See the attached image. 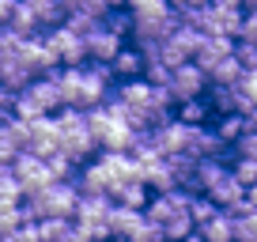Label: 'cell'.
Here are the masks:
<instances>
[{
  "mask_svg": "<svg viewBox=\"0 0 257 242\" xmlns=\"http://www.w3.org/2000/svg\"><path fill=\"white\" fill-rule=\"evenodd\" d=\"M231 170H234V178H238L242 186H253V182H257V159H246V155H238V159L231 163Z\"/></svg>",
  "mask_w": 257,
  "mask_h": 242,
  "instance_id": "obj_36",
  "label": "cell"
},
{
  "mask_svg": "<svg viewBox=\"0 0 257 242\" xmlns=\"http://www.w3.org/2000/svg\"><path fill=\"white\" fill-rule=\"evenodd\" d=\"M0 242H42L38 219H27V223L16 227V231H4V234H0Z\"/></svg>",
  "mask_w": 257,
  "mask_h": 242,
  "instance_id": "obj_34",
  "label": "cell"
},
{
  "mask_svg": "<svg viewBox=\"0 0 257 242\" xmlns=\"http://www.w3.org/2000/svg\"><path fill=\"white\" fill-rule=\"evenodd\" d=\"M238 95H242V113L257 110V72H242V80H238Z\"/></svg>",
  "mask_w": 257,
  "mask_h": 242,
  "instance_id": "obj_31",
  "label": "cell"
},
{
  "mask_svg": "<svg viewBox=\"0 0 257 242\" xmlns=\"http://www.w3.org/2000/svg\"><path fill=\"white\" fill-rule=\"evenodd\" d=\"M102 23H106V31H113L117 38H125V42L133 38V31H137V19H133V12H128V8H110L102 16Z\"/></svg>",
  "mask_w": 257,
  "mask_h": 242,
  "instance_id": "obj_24",
  "label": "cell"
},
{
  "mask_svg": "<svg viewBox=\"0 0 257 242\" xmlns=\"http://www.w3.org/2000/svg\"><path fill=\"white\" fill-rule=\"evenodd\" d=\"M212 113H242V95H238V83H208L204 91Z\"/></svg>",
  "mask_w": 257,
  "mask_h": 242,
  "instance_id": "obj_11",
  "label": "cell"
},
{
  "mask_svg": "<svg viewBox=\"0 0 257 242\" xmlns=\"http://www.w3.org/2000/svg\"><path fill=\"white\" fill-rule=\"evenodd\" d=\"M4 129H8V137L16 140L19 148L31 144V121H27V117H19V113H4Z\"/></svg>",
  "mask_w": 257,
  "mask_h": 242,
  "instance_id": "obj_29",
  "label": "cell"
},
{
  "mask_svg": "<svg viewBox=\"0 0 257 242\" xmlns=\"http://www.w3.org/2000/svg\"><path fill=\"white\" fill-rule=\"evenodd\" d=\"M16 95H19V91H12L8 83L0 80V113H12V106H16Z\"/></svg>",
  "mask_w": 257,
  "mask_h": 242,
  "instance_id": "obj_42",
  "label": "cell"
},
{
  "mask_svg": "<svg viewBox=\"0 0 257 242\" xmlns=\"http://www.w3.org/2000/svg\"><path fill=\"white\" fill-rule=\"evenodd\" d=\"M117 95L125 98L128 106L148 110V102H152V80H148V76H137V80H117Z\"/></svg>",
  "mask_w": 257,
  "mask_h": 242,
  "instance_id": "obj_16",
  "label": "cell"
},
{
  "mask_svg": "<svg viewBox=\"0 0 257 242\" xmlns=\"http://www.w3.org/2000/svg\"><path fill=\"white\" fill-rule=\"evenodd\" d=\"M64 8L68 12H83V16H91V19H102L106 12V0H64Z\"/></svg>",
  "mask_w": 257,
  "mask_h": 242,
  "instance_id": "obj_35",
  "label": "cell"
},
{
  "mask_svg": "<svg viewBox=\"0 0 257 242\" xmlns=\"http://www.w3.org/2000/svg\"><path fill=\"white\" fill-rule=\"evenodd\" d=\"M8 201H23V182L16 178L12 167H4L0 170V204H8Z\"/></svg>",
  "mask_w": 257,
  "mask_h": 242,
  "instance_id": "obj_28",
  "label": "cell"
},
{
  "mask_svg": "<svg viewBox=\"0 0 257 242\" xmlns=\"http://www.w3.org/2000/svg\"><path fill=\"white\" fill-rule=\"evenodd\" d=\"M46 42L57 49V57H61V65H87V42H83V34L68 31V27H49L46 31Z\"/></svg>",
  "mask_w": 257,
  "mask_h": 242,
  "instance_id": "obj_4",
  "label": "cell"
},
{
  "mask_svg": "<svg viewBox=\"0 0 257 242\" xmlns=\"http://www.w3.org/2000/svg\"><path fill=\"white\" fill-rule=\"evenodd\" d=\"M208 197L219 204V208H234L238 201H246V186L234 178V170H227L219 182H212V186H208Z\"/></svg>",
  "mask_w": 257,
  "mask_h": 242,
  "instance_id": "obj_13",
  "label": "cell"
},
{
  "mask_svg": "<svg viewBox=\"0 0 257 242\" xmlns=\"http://www.w3.org/2000/svg\"><path fill=\"white\" fill-rule=\"evenodd\" d=\"M227 212L234 216V242H257V208H249L246 201H238Z\"/></svg>",
  "mask_w": 257,
  "mask_h": 242,
  "instance_id": "obj_15",
  "label": "cell"
},
{
  "mask_svg": "<svg viewBox=\"0 0 257 242\" xmlns=\"http://www.w3.org/2000/svg\"><path fill=\"white\" fill-rule=\"evenodd\" d=\"M189 212H193V223L201 227V223H208V219L219 212V204L212 201L208 193H193V204H189Z\"/></svg>",
  "mask_w": 257,
  "mask_h": 242,
  "instance_id": "obj_30",
  "label": "cell"
},
{
  "mask_svg": "<svg viewBox=\"0 0 257 242\" xmlns=\"http://www.w3.org/2000/svg\"><path fill=\"white\" fill-rule=\"evenodd\" d=\"M242 72H246V68H242V61H238L234 53H227L223 61H219V65L208 72V80H212V83H238Z\"/></svg>",
  "mask_w": 257,
  "mask_h": 242,
  "instance_id": "obj_26",
  "label": "cell"
},
{
  "mask_svg": "<svg viewBox=\"0 0 257 242\" xmlns=\"http://www.w3.org/2000/svg\"><path fill=\"white\" fill-rule=\"evenodd\" d=\"M246 204H249V208H257V182H253V186H246Z\"/></svg>",
  "mask_w": 257,
  "mask_h": 242,
  "instance_id": "obj_44",
  "label": "cell"
},
{
  "mask_svg": "<svg viewBox=\"0 0 257 242\" xmlns=\"http://www.w3.org/2000/svg\"><path fill=\"white\" fill-rule=\"evenodd\" d=\"M201 4H208V0H170V8H174V12H185V8H201Z\"/></svg>",
  "mask_w": 257,
  "mask_h": 242,
  "instance_id": "obj_43",
  "label": "cell"
},
{
  "mask_svg": "<svg viewBox=\"0 0 257 242\" xmlns=\"http://www.w3.org/2000/svg\"><path fill=\"white\" fill-rule=\"evenodd\" d=\"M110 68H113V76H117V80H137V76H144L148 57H144V49L133 42V46H121V49H117V57L110 61Z\"/></svg>",
  "mask_w": 257,
  "mask_h": 242,
  "instance_id": "obj_10",
  "label": "cell"
},
{
  "mask_svg": "<svg viewBox=\"0 0 257 242\" xmlns=\"http://www.w3.org/2000/svg\"><path fill=\"white\" fill-rule=\"evenodd\" d=\"M4 27H12L19 38H34V34L46 31V27L38 23V16L31 12V4H27V0H19V4H16V12H12V19H8Z\"/></svg>",
  "mask_w": 257,
  "mask_h": 242,
  "instance_id": "obj_18",
  "label": "cell"
},
{
  "mask_svg": "<svg viewBox=\"0 0 257 242\" xmlns=\"http://www.w3.org/2000/svg\"><path fill=\"white\" fill-rule=\"evenodd\" d=\"M12 113H19V117H27V121H34V117H42V113H46V110H42V106L38 102H34V98H31V91H19V95H16V106H12Z\"/></svg>",
  "mask_w": 257,
  "mask_h": 242,
  "instance_id": "obj_33",
  "label": "cell"
},
{
  "mask_svg": "<svg viewBox=\"0 0 257 242\" xmlns=\"http://www.w3.org/2000/svg\"><path fill=\"white\" fill-rule=\"evenodd\" d=\"M159 61H163V65H170V68H178V65H185V61H193V57L185 53V49L178 46L174 38H163V46H159Z\"/></svg>",
  "mask_w": 257,
  "mask_h": 242,
  "instance_id": "obj_32",
  "label": "cell"
},
{
  "mask_svg": "<svg viewBox=\"0 0 257 242\" xmlns=\"http://www.w3.org/2000/svg\"><path fill=\"white\" fill-rule=\"evenodd\" d=\"M174 212H185V208H178L174 204V197H170V189L167 193H152V201H148V208H144V216L152 219V223H167L170 216H174Z\"/></svg>",
  "mask_w": 257,
  "mask_h": 242,
  "instance_id": "obj_22",
  "label": "cell"
},
{
  "mask_svg": "<svg viewBox=\"0 0 257 242\" xmlns=\"http://www.w3.org/2000/svg\"><path fill=\"white\" fill-rule=\"evenodd\" d=\"M178 117L182 121H189V125H208L212 117H216V113H212V106H208V98H189V102H178Z\"/></svg>",
  "mask_w": 257,
  "mask_h": 242,
  "instance_id": "obj_23",
  "label": "cell"
},
{
  "mask_svg": "<svg viewBox=\"0 0 257 242\" xmlns=\"http://www.w3.org/2000/svg\"><path fill=\"white\" fill-rule=\"evenodd\" d=\"M83 42H87V61H113L117 49L125 46V38H117L113 31H106V23H98Z\"/></svg>",
  "mask_w": 257,
  "mask_h": 242,
  "instance_id": "obj_9",
  "label": "cell"
},
{
  "mask_svg": "<svg viewBox=\"0 0 257 242\" xmlns=\"http://www.w3.org/2000/svg\"><path fill=\"white\" fill-rule=\"evenodd\" d=\"M72 231H76V219L72 216H46V219H38L42 242H68V238H72Z\"/></svg>",
  "mask_w": 257,
  "mask_h": 242,
  "instance_id": "obj_19",
  "label": "cell"
},
{
  "mask_svg": "<svg viewBox=\"0 0 257 242\" xmlns=\"http://www.w3.org/2000/svg\"><path fill=\"white\" fill-rule=\"evenodd\" d=\"M152 133H155V144H159L163 155H174V152H189V155H193V137H197V125L182 121L178 113L167 121V125H155Z\"/></svg>",
  "mask_w": 257,
  "mask_h": 242,
  "instance_id": "obj_3",
  "label": "cell"
},
{
  "mask_svg": "<svg viewBox=\"0 0 257 242\" xmlns=\"http://www.w3.org/2000/svg\"><path fill=\"white\" fill-rule=\"evenodd\" d=\"M0 80L8 83L12 91H23L27 83L34 80V68L23 61L19 49H8V53H0Z\"/></svg>",
  "mask_w": 257,
  "mask_h": 242,
  "instance_id": "obj_7",
  "label": "cell"
},
{
  "mask_svg": "<svg viewBox=\"0 0 257 242\" xmlns=\"http://www.w3.org/2000/svg\"><path fill=\"white\" fill-rule=\"evenodd\" d=\"M234 42H238V38H227V34H208V38H204V46H201V53L193 57V61H197L204 72H212V68H216L227 53H234Z\"/></svg>",
  "mask_w": 257,
  "mask_h": 242,
  "instance_id": "obj_12",
  "label": "cell"
},
{
  "mask_svg": "<svg viewBox=\"0 0 257 242\" xmlns=\"http://www.w3.org/2000/svg\"><path fill=\"white\" fill-rule=\"evenodd\" d=\"M152 201V186H148L144 178H133V182H121L113 189V204H125V208H148Z\"/></svg>",
  "mask_w": 257,
  "mask_h": 242,
  "instance_id": "obj_14",
  "label": "cell"
},
{
  "mask_svg": "<svg viewBox=\"0 0 257 242\" xmlns=\"http://www.w3.org/2000/svg\"><path fill=\"white\" fill-rule=\"evenodd\" d=\"M61 152H68L76 163H91L98 152H102V144H98V137L91 129H76V133H68V137H61Z\"/></svg>",
  "mask_w": 257,
  "mask_h": 242,
  "instance_id": "obj_8",
  "label": "cell"
},
{
  "mask_svg": "<svg viewBox=\"0 0 257 242\" xmlns=\"http://www.w3.org/2000/svg\"><path fill=\"white\" fill-rule=\"evenodd\" d=\"M234 152L246 155V159H257V133H253V129H246V133H242V140L234 144Z\"/></svg>",
  "mask_w": 257,
  "mask_h": 242,
  "instance_id": "obj_41",
  "label": "cell"
},
{
  "mask_svg": "<svg viewBox=\"0 0 257 242\" xmlns=\"http://www.w3.org/2000/svg\"><path fill=\"white\" fill-rule=\"evenodd\" d=\"M197 231H201L208 242H234V216L227 208H219L216 216H212L208 223H201Z\"/></svg>",
  "mask_w": 257,
  "mask_h": 242,
  "instance_id": "obj_17",
  "label": "cell"
},
{
  "mask_svg": "<svg viewBox=\"0 0 257 242\" xmlns=\"http://www.w3.org/2000/svg\"><path fill=\"white\" fill-rule=\"evenodd\" d=\"M12 170H16V178L23 182V197H34V193H42L49 182H57L49 163L42 159V155H34L31 148H23V152L12 159Z\"/></svg>",
  "mask_w": 257,
  "mask_h": 242,
  "instance_id": "obj_1",
  "label": "cell"
},
{
  "mask_svg": "<svg viewBox=\"0 0 257 242\" xmlns=\"http://www.w3.org/2000/svg\"><path fill=\"white\" fill-rule=\"evenodd\" d=\"M242 4H246V8H257V0H242Z\"/></svg>",
  "mask_w": 257,
  "mask_h": 242,
  "instance_id": "obj_47",
  "label": "cell"
},
{
  "mask_svg": "<svg viewBox=\"0 0 257 242\" xmlns=\"http://www.w3.org/2000/svg\"><path fill=\"white\" fill-rule=\"evenodd\" d=\"M31 4V12L38 16L42 27H61L64 19H68V8H64V0H27Z\"/></svg>",
  "mask_w": 257,
  "mask_h": 242,
  "instance_id": "obj_21",
  "label": "cell"
},
{
  "mask_svg": "<svg viewBox=\"0 0 257 242\" xmlns=\"http://www.w3.org/2000/svg\"><path fill=\"white\" fill-rule=\"evenodd\" d=\"M182 242H208V238H204V234H201V231H193V234H185V238H182Z\"/></svg>",
  "mask_w": 257,
  "mask_h": 242,
  "instance_id": "obj_45",
  "label": "cell"
},
{
  "mask_svg": "<svg viewBox=\"0 0 257 242\" xmlns=\"http://www.w3.org/2000/svg\"><path fill=\"white\" fill-rule=\"evenodd\" d=\"M238 42H257V8H246L238 27Z\"/></svg>",
  "mask_w": 257,
  "mask_h": 242,
  "instance_id": "obj_39",
  "label": "cell"
},
{
  "mask_svg": "<svg viewBox=\"0 0 257 242\" xmlns=\"http://www.w3.org/2000/svg\"><path fill=\"white\" fill-rule=\"evenodd\" d=\"M61 72V68H57ZM57 72H49V76H34L31 83H27V91H31V98L42 106L46 113H57L64 106V95H61V83H57Z\"/></svg>",
  "mask_w": 257,
  "mask_h": 242,
  "instance_id": "obj_5",
  "label": "cell"
},
{
  "mask_svg": "<svg viewBox=\"0 0 257 242\" xmlns=\"http://www.w3.org/2000/svg\"><path fill=\"white\" fill-rule=\"evenodd\" d=\"M170 38H174V42H178V46H182V49H185L189 57H197V53H201V46H204V38H208V34H204L201 27H189V23H182V27H178L174 34H170Z\"/></svg>",
  "mask_w": 257,
  "mask_h": 242,
  "instance_id": "obj_27",
  "label": "cell"
},
{
  "mask_svg": "<svg viewBox=\"0 0 257 242\" xmlns=\"http://www.w3.org/2000/svg\"><path fill=\"white\" fill-rule=\"evenodd\" d=\"M197 231V223H193V212H174V216L163 223V238L167 242H182L185 234Z\"/></svg>",
  "mask_w": 257,
  "mask_h": 242,
  "instance_id": "obj_25",
  "label": "cell"
},
{
  "mask_svg": "<svg viewBox=\"0 0 257 242\" xmlns=\"http://www.w3.org/2000/svg\"><path fill=\"white\" fill-rule=\"evenodd\" d=\"M208 72H204L197 61H185V65H178L174 72H170V95H174V102H189V98H201L204 91H208Z\"/></svg>",
  "mask_w": 257,
  "mask_h": 242,
  "instance_id": "obj_2",
  "label": "cell"
},
{
  "mask_svg": "<svg viewBox=\"0 0 257 242\" xmlns=\"http://www.w3.org/2000/svg\"><path fill=\"white\" fill-rule=\"evenodd\" d=\"M144 208H125V204H113L110 216H106V223H110V238L117 242H128L133 234H137V227L144 223Z\"/></svg>",
  "mask_w": 257,
  "mask_h": 242,
  "instance_id": "obj_6",
  "label": "cell"
},
{
  "mask_svg": "<svg viewBox=\"0 0 257 242\" xmlns=\"http://www.w3.org/2000/svg\"><path fill=\"white\" fill-rule=\"evenodd\" d=\"M106 8H128V0H106Z\"/></svg>",
  "mask_w": 257,
  "mask_h": 242,
  "instance_id": "obj_46",
  "label": "cell"
},
{
  "mask_svg": "<svg viewBox=\"0 0 257 242\" xmlns=\"http://www.w3.org/2000/svg\"><path fill=\"white\" fill-rule=\"evenodd\" d=\"M98 23H102V19H91V16H83V12H68V19H64V27L76 31V34H83V38H87Z\"/></svg>",
  "mask_w": 257,
  "mask_h": 242,
  "instance_id": "obj_37",
  "label": "cell"
},
{
  "mask_svg": "<svg viewBox=\"0 0 257 242\" xmlns=\"http://www.w3.org/2000/svg\"><path fill=\"white\" fill-rule=\"evenodd\" d=\"M212 129L219 133L223 144H238L242 133H246V113H216V117H212Z\"/></svg>",
  "mask_w": 257,
  "mask_h": 242,
  "instance_id": "obj_20",
  "label": "cell"
},
{
  "mask_svg": "<svg viewBox=\"0 0 257 242\" xmlns=\"http://www.w3.org/2000/svg\"><path fill=\"white\" fill-rule=\"evenodd\" d=\"M170 72H174V68H170V65H163V61H148V68H144V76H148V80H152V83H163V87L170 83Z\"/></svg>",
  "mask_w": 257,
  "mask_h": 242,
  "instance_id": "obj_40",
  "label": "cell"
},
{
  "mask_svg": "<svg viewBox=\"0 0 257 242\" xmlns=\"http://www.w3.org/2000/svg\"><path fill=\"white\" fill-rule=\"evenodd\" d=\"M234 57L242 61L246 72H257V42H234Z\"/></svg>",
  "mask_w": 257,
  "mask_h": 242,
  "instance_id": "obj_38",
  "label": "cell"
}]
</instances>
